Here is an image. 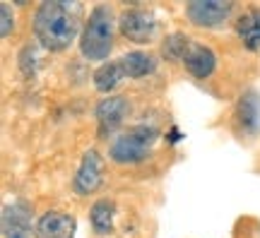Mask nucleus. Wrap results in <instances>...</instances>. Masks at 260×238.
Returning a JSON list of instances; mask_svg holds the SVG:
<instances>
[{
    "label": "nucleus",
    "instance_id": "nucleus-1",
    "mask_svg": "<svg viewBox=\"0 0 260 238\" xmlns=\"http://www.w3.org/2000/svg\"><path fill=\"white\" fill-rule=\"evenodd\" d=\"M82 5L70 0H46L34 12V37L51 53H60L82 34Z\"/></svg>",
    "mask_w": 260,
    "mask_h": 238
},
{
    "label": "nucleus",
    "instance_id": "nucleus-2",
    "mask_svg": "<svg viewBox=\"0 0 260 238\" xmlns=\"http://www.w3.org/2000/svg\"><path fill=\"white\" fill-rule=\"evenodd\" d=\"M113 10L109 5L92 8L80 34V53L87 60H106L113 51Z\"/></svg>",
    "mask_w": 260,
    "mask_h": 238
},
{
    "label": "nucleus",
    "instance_id": "nucleus-3",
    "mask_svg": "<svg viewBox=\"0 0 260 238\" xmlns=\"http://www.w3.org/2000/svg\"><path fill=\"white\" fill-rule=\"evenodd\" d=\"M159 140V130L152 125H135L121 132L118 138L111 140L109 145V159L113 164H140L145 161L152 152L154 142Z\"/></svg>",
    "mask_w": 260,
    "mask_h": 238
},
{
    "label": "nucleus",
    "instance_id": "nucleus-4",
    "mask_svg": "<svg viewBox=\"0 0 260 238\" xmlns=\"http://www.w3.org/2000/svg\"><path fill=\"white\" fill-rule=\"evenodd\" d=\"M118 27H121V34L133 44H149L157 37L159 22L154 17V12L142 8H130L123 10L121 17H118Z\"/></svg>",
    "mask_w": 260,
    "mask_h": 238
},
{
    "label": "nucleus",
    "instance_id": "nucleus-5",
    "mask_svg": "<svg viewBox=\"0 0 260 238\" xmlns=\"http://www.w3.org/2000/svg\"><path fill=\"white\" fill-rule=\"evenodd\" d=\"M232 12L234 3H229V0H193L186 5V17L195 27L205 29L222 27L224 22L232 17Z\"/></svg>",
    "mask_w": 260,
    "mask_h": 238
},
{
    "label": "nucleus",
    "instance_id": "nucleus-6",
    "mask_svg": "<svg viewBox=\"0 0 260 238\" xmlns=\"http://www.w3.org/2000/svg\"><path fill=\"white\" fill-rule=\"evenodd\" d=\"M31 205L24 200L8 202L3 207V217H0V229L3 238H31L37 224H31Z\"/></svg>",
    "mask_w": 260,
    "mask_h": 238
},
{
    "label": "nucleus",
    "instance_id": "nucleus-7",
    "mask_svg": "<svg viewBox=\"0 0 260 238\" xmlns=\"http://www.w3.org/2000/svg\"><path fill=\"white\" fill-rule=\"evenodd\" d=\"M104 181V159L96 149H87L80 159V166L75 171L73 178V190L84 197V195H92Z\"/></svg>",
    "mask_w": 260,
    "mask_h": 238
},
{
    "label": "nucleus",
    "instance_id": "nucleus-8",
    "mask_svg": "<svg viewBox=\"0 0 260 238\" xmlns=\"http://www.w3.org/2000/svg\"><path fill=\"white\" fill-rule=\"evenodd\" d=\"M130 113V104L125 96H106L96 104L94 109V116H96V125H99V138L106 140L109 135H113L116 130L123 125L125 116Z\"/></svg>",
    "mask_w": 260,
    "mask_h": 238
},
{
    "label": "nucleus",
    "instance_id": "nucleus-9",
    "mask_svg": "<svg viewBox=\"0 0 260 238\" xmlns=\"http://www.w3.org/2000/svg\"><path fill=\"white\" fill-rule=\"evenodd\" d=\"M75 229H77V221L73 214L48 210L37 219L34 238H75Z\"/></svg>",
    "mask_w": 260,
    "mask_h": 238
},
{
    "label": "nucleus",
    "instance_id": "nucleus-10",
    "mask_svg": "<svg viewBox=\"0 0 260 238\" xmlns=\"http://www.w3.org/2000/svg\"><path fill=\"white\" fill-rule=\"evenodd\" d=\"M183 65H186V70L193 77L198 80H205V77H210L214 73V67H217V55L210 46H203V44H195L188 48L186 58H183Z\"/></svg>",
    "mask_w": 260,
    "mask_h": 238
},
{
    "label": "nucleus",
    "instance_id": "nucleus-11",
    "mask_svg": "<svg viewBox=\"0 0 260 238\" xmlns=\"http://www.w3.org/2000/svg\"><path fill=\"white\" fill-rule=\"evenodd\" d=\"M234 118H236V125L241 132H248V135H255L258 132V118H260V96L258 92H246L236 104V111H234Z\"/></svg>",
    "mask_w": 260,
    "mask_h": 238
},
{
    "label": "nucleus",
    "instance_id": "nucleus-12",
    "mask_svg": "<svg viewBox=\"0 0 260 238\" xmlns=\"http://www.w3.org/2000/svg\"><path fill=\"white\" fill-rule=\"evenodd\" d=\"M118 60H121V65H123L125 77H130V80L145 77V75L157 70V58L149 53V51H130V53L121 55Z\"/></svg>",
    "mask_w": 260,
    "mask_h": 238
},
{
    "label": "nucleus",
    "instance_id": "nucleus-13",
    "mask_svg": "<svg viewBox=\"0 0 260 238\" xmlns=\"http://www.w3.org/2000/svg\"><path fill=\"white\" fill-rule=\"evenodd\" d=\"M236 34H239V39H241V44L246 48L258 51L260 48V10L258 8H248L239 17Z\"/></svg>",
    "mask_w": 260,
    "mask_h": 238
},
{
    "label": "nucleus",
    "instance_id": "nucleus-14",
    "mask_svg": "<svg viewBox=\"0 0 260 238\" xmlns=\"http://www.w3.org/2000/svg\"><path fill=\"white\" fill-rule=\"evenodd\" d=\"M123 80H125V73H123L121 60H109V63L99 65V70L94 73V87L102 94H109V96Z\"/></svg>",
    "mask_w": 260,
    "mask_h": 238
},
{
    "label": "nucleus",
    "instance_id": "nucleus-15",
    "mask_svg": "<svg viewBox=\"0 0 260 238\" xmlns=\"http://www.w3.org/2000/svg\"><path fill=\"white\" fill-rule=\"evenodd\" d=\"M92 229L99 236H109L113 231V219H116V205L111 200H96L89 210Z\"/></svg>",
    "mask_w": 260,
    "mask_h": 238
},
{
    "label": "nucleus",
    "instance_id": "nucleus-16",
    "mask_svg": "<svg viewBox=\"0 0 260 238\" xmlns=\"http://www.w3.org/2000/svg\"><path fill=\"white\" fill-rule=\"evenodd\" d=\"M193 46V41L188 34L183 31H174V34H169L164 41H161V55L167 58V60H174V63H183V58H186L188 48Z\"/></svg>",
    "mask_w": 260,
    "mask_h": 238
},
{
    "label": "nucleus",
    "instance_id": "nucleus-17",
    "mask_svg": "<svg viewBox=\"0 0 260 238\" xmlns=\"http://www.w3.org/2000/svg\"><path fill=\"white\" fill-rule=\"evenodd\" d=\"M0 19H3V24H0V37L8 39L10 34H12V29H15V15H12V10H10L8 3L0 5Z\"/></svg>",
    "mask_w": 260,
    "mask_h": 238
}]
</instances>
